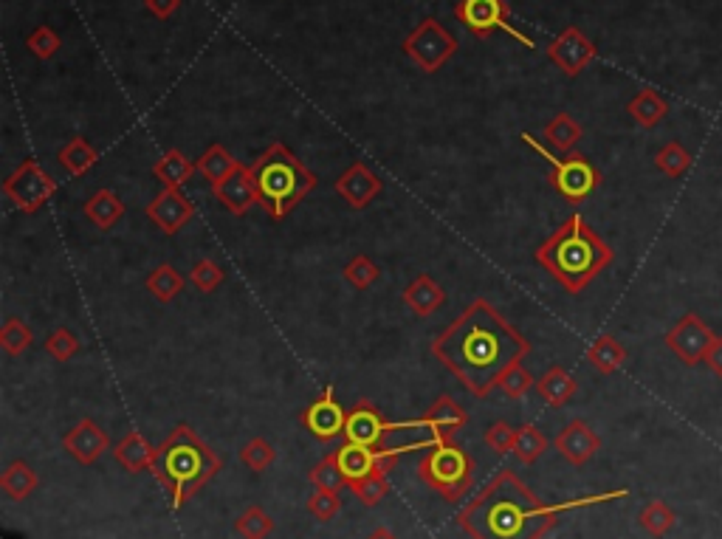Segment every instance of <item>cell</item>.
Wrapping results in <instances>:
<instances>
[{"label":"cell","instance_id":"33","mask_svg":"<svg viewBox=\"0 0 722 539\" xmlns=\"http://www.w3.org/2000/svg\"><path fill=\"white\" fill-rule=\"evenodd\" d=\"M638 525L644 528L649 537L663 539L677 525L675 508L669 506V503H663V500H649L641 508V514H638Z\"/></svg>","mask_w":722,"mask_h":539},{"label":"cell","instance_id":"31","mask_svg":"<svg viewBox=\"0 0 722 539\" xmlns=\"http://www.w3.org/2000/svg\"><path fill=\"white\" fill-rule=\"evenodd\" d=\"M144 286H147V291H150L158 302H173L175 297L184 291L187 280L181 277V271H175V266L161 263V266H156V269L147 274Z\"/></svg>","mask_w":722,"mask_h":539},{"label":"cell","instance_id":"22","mask_svg":"<svg viewBox=\"0 0 722 539\" xmlns=\"http://www.w3.org/2000/svg\"><path fill=\"white\" fill-rule=\"evenodd\" d=\"M85 218L94 223L96 229H113L125 218V201L113 190L102 187L85 201Z\"/></svg>","mask_w":722,"mask_h":539},{"label":"cell","instance_id":"8","mask_svg":"<svg viewBox=\"0 0 722 539\" xmlns=\"http://www.w3.org/2000/svg\"><path fill=\"white\" fill-rule=\"evenodd\" d=\"M455 17L480 40H488L494 32H505L525 48H536L534 37L511 23V9L505 0H457Z\"/></svg>","mask_w":722,"mask_h":539},{"label":"cell","instance_id":"47","mask_svg":"<svg viewBox=\"0 0 722 539\" xmlns=\"http://www.w3.org/2000/svg\"><path fill=\"white\" fill-rule=\"evenodd\" d=\"M26 46L32 51L37 60H51L57 51H60V34L54 32L51 26H37L29 37H26Z\"/></svg>","mask_w":722,"mask_h":539},{"label":"cell","instance_id":"32","mask_svg":"<svg viewBox=\"0 0 722 539\" xmlns=\"http://www.w3.org/2000/svg\"><path fill=\"white\" fill-rule=\"evenodd\" d=\"M542 133H545V139H548L559 153H573V147H576V144L581 142V136H584L581 125L570 113H556L548 125H545Z\"/></svg>","mask_w":722,"mask_h":539},{"label":"cell","instance_id":"9","mask_svg":"<svg viewBox=\"0 0 722 539\" xmlns=\"http://www.w3.org/2000/svg\"><path fill=\"white\" fill-rule=\"evenodd\" d=\"M404 54L426 74H435L457 54V40L440 26L435 17L421 20L404 40Z\"/></svg>","mask_w":722,"mask_h":539},{"label":"cell","instance_id":"19","mask_svg":"<svg viewBox=\"0 0 722 539\" xmlns=\"http://www.w3.org/2000/svg\"><path fill=\"white\" fill-rule=\"evenodd\" d=\"M466 421H469V415H466V410L457 404L455 398L440 396L435 398V404L426 410L424 418L415 421V424L429 429L435 441H449V438H455L457 429L466 427Z\"/></svg>","mask_w":722,"mask_h":539},{"label":"cell","instance_id":"15","mask_svg":"<svg viewBox=\"0 0 722 539\" xmlns=\"http://www.w3.org/2000/svg\"><path fill=\"white\" fill-rule=\"evenodd\" d=\"M144 212L164 235H175L195 218V204L181 190H164L147 204Z\"/></svg>","mask_w":722,"mask_h":539},{"label":"cell","instance_id":"11","mask_svg":"<svg viewBox=\"0 0 722 539\" xmlns=\"http://www.w3.org/2000/svg\"><path fill=\"white\" fill-rule=\"evenodd\" d=\"M663 339H666L669 350L675 353L683 365L694 367L706 359L708 348L714 345L717 333L708 328L706 322H703V317H697V314H686V317L677 319L675 328L666 333Z\"/></svg>","mask_w":722,"mask_h":539},{"label":"cell","instance_id":"26","mask_svg":"<svg viewBox=\"0 0 722 539\" xmlns=\"http://www.w3.org/2000/svg\"><path fill=\"white\" fill-rule=\"evenodd\" d=\"M587 362L596 367L601 376H613L627 365V348L615 336L604 333V336L593 339V345L587 348Z\"/></svg>","mask_w":722,"mask_h":539},{"label":"cell","instance_id":"20","mask_svg":"<svg viewBox=\"0 0 722 539\" xmlns=\"http://www.w3.org/2000/svg\"><path fill=\"white\" fill-rule=\"evenodd\" d=\"M212 192H215V198H218L220 204L229 209L232 215H237V218H243V215L257 204V192H254V184H252V170L243 167V164H240L226 181L215 184Z\"/></svg>","mask_w":722,"mask_h":539},{"label":"cell","instance_id":"3","mask_svg":"<svg viewBox=\"0 0 722 539\" xmlns=\"http://www.w3.org/2000/svg\"><path fill=\"white\" fill-rule=\"evenodd\" d=\"M615 260L610 243L573 212L539 249L536 263L570 294H581Z\"/></svg>","mask_w":722,"mask_h":539},{"label":"cell","instance_id":"23","mask_svg":"<svg viewBox=\"0 0 722 539\" xmlns=\"http://www.w3.org/2000/svg\"><path fill=\"white\" fill-rule=\"evenodd\" d=\"M536 393L550 407H565L567 401L579 393V384H576V379L567 373L565 367L553 365L548 367V373L542 379L536 381Z\"/></svg>","mask_w":722,"mask_h":539},{"label":"cell","instance_id":"50","mask_svg":"<svg viewBox=\"0 0 722 539\" xmlns=\"http://www.w3.org/2000/svg\"><path fill=\"white\" fill-rule=\"evenodd\" d=\"M703 362H706L708 370H711V373H714L717 379H722V336H717V339H714V345L708 348L706 359H703Z\"/></svg>","mask_w":722,"mask_h":539},{"label":"cell","instance_id":"34","mask_svg":"<svg viewBox=\"0 0 722 539\" xmlns=\"http://www.w3.org/2000/svg\"><path fill=\"white\" fill-rule=\"evenodd\" d=\"M60 164H63V170L68 175H85L91 167L96 164V159H99V153H96L94 147L91 144L85 142L82 136H74L71 142L65 144L63 150H60Z\"/></svg>","mask_w":722,"mask_h":539},{"label":"cell","instance_id":"10","mask_svg":"<svg viewBox=\"0 0 722 539\" xmlns=\"http://www.w3.org/2000/svg\"><path fill=\"white\" fill-rule=\"evenodd\" d=\"M57 192V181L51 178L46 167H40V161L26 159L15 173L3 181V195L15 204L17 212L34 215L46 207L51 195Z\"/></svg>","mask_w":722,"mask_h":539},{"label":"cell","instance_id":"45","mask_svg":"<svg viewBox=\"0 0 722 539\" xmlns=\"http://www.w3.org/2000/svg\"><path fill=\"white\" fill-rule=\"evenodd\" d=\"M339 511H342V497H339V492L316 489V492L308 497V514L316 517L319 523H330Z\"/></svg>","mask_w":722,"mask_h":539},{"label":"cell","instance_id":"17","mask_svg":"<svg viewBox=\"0 0 722 539\" xmlns=\"http://www.w3.org/2000/svg\"><path fill=\"white\" fill-rule=\"evenodd\" d=\"M65 452L74 460H79L82 466H91L96 460L102 458L110 449V438L105 429L99 427L91 418H82L77 427L68 429V435L63 438Z\"/></svg>","mask_w":722,"mask_h":539},{"label":"cell","instance_id":"51","mask_svg":"<svg viewBox=\"0 0 722 539\" xmlns=\"http://www.w3.org/2000/svg\"><path fill=\"white\" fill-rule=\"evenodd\" d=\"M367 539H398V537H395L390 528H376V531H373V534H370Z\"/></svg>","mask_w":722,"mask_h":539},{"label":"cell","instance_id":"6","mask_svg":"<svg viewBox=\"0 0 722 539\" xmlns=\"http://www.w3.org/2000/svg\"><path fill=\"white\" fill-rule=\"evenodd\" d=\"M418 475L426 486L443 494V500L455 503L471 489L474 463H471L469 452L455 444V438H449V441H435L426 449L421 466H418Z\"/></svg>","mask_w":722,"mask_h":539},{"label":"cell","instance_id":"27","mask_svg":"<svg viewBox=\"0 0 722 539\" xmlns=\"http://www.w3.org/2000/svg\"><path fill=\"white\" fill-rule=\"evenodd\" d=\"M195 173H198V167H195L181 150H167V153L153 164V175H156L167 190H181Z\"/></svg>","mask_w":722,"mask_h":539},{"label":"cell","instance_id":"12","mask_svg":"<svg viewBox=\"0 0 722 539\" xmlns=\"http://www.w3.org/2000/svg\"><path fill=\"white\" fill-rule=\"evenodd\" d=\"M395 429H404V424H393V421H387V418L378 413L370 401H359L356 407H350V410H347V424H345L347 444L381 449L384 441L393 435Z\"/></svg>","mask_w":722,"mask_h":539},{"label":"cell","instance_id":"5","mask_svg":"<svg viewBox=\"0 0 722 539\" xmlns=\"http://www.w3.org/2000/svg\"><path fill=\"white\" fill-rule=\"evenodd\" d=\"M249 170L257 204L274 221L291 215L302 204V198L319 184V178L280 142L271 144Z\"/></svg>","mask_w":722,"mask_h":539},{"label":"cell","instance_id":"49","mask_svg":"<svg viewBox=\"0 0 722 539\" xmlns=\"http://www.w3.org/2000/svg\"><path fill=\"white\" fill-rule=\"evenodd\" d=\"M144 6H147V12L158 20H167V17H173L178 12V6H181V0H144Z\"/></svg>","mask_w":722,"mask_h":539},{"label":"cell","instance_id":"46","mask_svg":"<svg viewBox=\"0 0 722 539\" xmlns=\"http://www.w3.org/2000/svg\"><path fill=\"white\" fill-rule=\"evenodd\" d=\"M189 283L198 288L201 294H212L223 283V269L215 260H198L192 266V271H189Z\"/></svg>","mask_w":722,"mask_h":539},{"label":"cell","instance_id":"39","mask_svg":"<svg viewBox=\"0 0 722 539\" xmlns=\"http://www.w3.org/2000/svg\"><path fill=\"white\" fill-rule=\"evenodd\" d=\"M353 489V494L359 497V503L361 506H367V508H373L378 506L384 497H387V492H390V483H387V472H370L367 477H361L359 483H353L350 486Z\"/></svg>","mask_w":722,"mask_h":539},{"label":"cell","instance_id":"1","mask_svg":"<svg viewBox=\"0 0 722 539\" xmlns=\"http://www.w3.org/2000/svg\"><path fill=\"white\" fill-rule=\"evenodd\" d=\"M528 350L531 342L483 297L432 342L435 359L477 398H486L505 367L522 362Z\"/></svg>","mask_w":722,"mask_h":539},{"label":"cell","instance_id":"35","mask_svg":"<svg viewBox=\"0 0 722 539\" xmlns=\"http://www.w3.org/2000/svg\"><path fill=\"white\" fill-rule=\"evenodd\" d=\"M548 452V438L542 435V429H536L534 424H525L517 429V441H514V458L525 466H531L536 460Z\"/></svg>","mask_w":722,"mask_h":539},{"label":"cell","instance_id":"44","mask_svg":"<svg viewBox=\"0 0 722 539\" xmlns=\"http://www.w3.org/2000/svg\"><path fill=\"white\" fill-rule=\"evenodd\" d=\"M497 387L503 390L505 396L522 398V396H528V390H531V387H536V381H534V376H531V373L522 367V362H514L511 367H505L503 376L497 379Z\"/></svg>","mask_w":722,"mask_h":539},{"label":"cell","instance_id":"16","mask_svg":"<svg viewBox=\"0 0 722 539\" xmlns=\"http://www.w3.org/2000/svg\"><path fill=\"white\" fill-rule=\"evenodd\" d=\"M553 446H556V452H559L570 466H584V463H590V460L598 455L601 438H598L596 429L590 427L587 421L573 418V421L556 435Z\"/></svg>","mask_w":722,"mask_h":539},{"label":"cell","instance_id":"7","mask_svg":"<svg viewBox=\"0 0 722 539\" xmlns=\"http://www.w3.org/2000/svg\"><path fill=\"white\" fill-rule=\"evenodd\" d=\"M522 142L528 144L536 156H542V159L548 161L553 190L559 192L565 201H570V204H581L584 198H590V195L601 187V173L590 164L587 156H581V153H565V156L559 159V156L550 153L545 144L536 142L534 133H522Z\"/></svg>","mask_w":722,"mask_h":539},{"label":"cell","instance_id":"25","mask_svg":"<svg viewBox=\"0 0 722 539\" xmlns=\"http://www.w3.org/2000/svg\"><path fill=\"white\" fill-rule=\"evenodd\" d=\"M339 466H342V475H345L347 486L359 483L361 477H367L370 472L378 469V449H370V446H359V444H345L339 452ZM381 472V469H378Z\"/></svg>","mask_w":722,"mask_h":539},{"label":"cell","instance_id":"14","mask_svg":"<svg viewBox=\"0 0 722 539\" xmlns=\"http://www.w3.org/2000/svg\"><path fill=\"white\" fill-rule=\"evenodd\" d=\"M345 424V407L336 401V393H333L330 384L322 390V396L316 398L314 404H308L305 413H302V427L308 429L316 441H336L339 435H345Z\"/></svg>","mask_w":722,"mask_h":539},{"label":"cell","instance_id":"40","mask_svg":"<svg viewBox=\"0 0 722 539\" xmlns=\"http://www.w3.org/2000/svg\"><path fill=\"white\" fill-rule=\"evenodd\" d=\"M311 483H314V489H330V492H339L342 486H347L345 475H342V466H339V458H336V452L328 455V458H322L316 463L314 469H311Z\"/></svg>","mask_w":722,"mask_h":539},{"label":"cell","instance_id":"43","mask_svg":"<svg viewBox=\"0 0 722 539\" xmlns=\"http://www.w3.org/2000/svg\"><path fill=\"white\" fill-rule=\"evenodd\" d=\"M79 350H82V342H79V336L71 328H57L46 339V353L54 356L57 362H71Z\"/></svg>","mask_w":722,"mask_h":539},{"label":"cell","instance_id":"4","mask_svg":"<svg viewBox=\"0 0 722 539\" xmlns=\"http://www.w3.org/2000/svg\"><path fill=\"white\" fill-rule=\"evenodd\" d=\"M150 472L167 489L173 508H181L218 475L220 458L187 424H178L170 438L156 449Z\"/></svg>","mask_w":722,"mask_h":539},{"label":"cell","instance_id":"2","mask_svg":"<svg viewBox=\"0 0 722 539\" xmlns=\"http://www.w3.org/2000/svg\"><path fill=\"white\" fill-rule=\"evenodd\" d=\"M624 494L627 492L621 489V492L598 494V497H584L567 506H545L514 472L503 469L457 514V523L474 539H542L556 525V517L565 508L607 503Z\"/></svg>","mask_w":722,"mask_h":539},{"label":"cell","instance_id":"37","mask_svg":"<svg viewBox=\"0 0 722 539\" xmlns=\"http://www.w3.org/2000/svg\"><path fill=\"white\" fill-rule=\"evenodd\" d=\"M34 345V331L23 322V319L9 317L0 328V348L6 350L9 356H20L23 350H29Z\"/></svg>","mask_w":722,"mask_h":539},{"label":"cell","instance_id":"13","mask_svg":"<svg viewBox=\"0 0 722 539\" xmlns=\"http://www.w3.org/2000/svg\"><path fill=\"white\" fill-rule=\"evenodd\" d=\"M548 57L565 77H579L581 71L598 57V48L581 29L567 26L565 32L548 46Z\"/></svg>","mask_w":722,"mask_h":539},{"label":"cell","instance_id":"28","mask_svg":"<svg viewBox=\"0 0 722 539\" xmlns=\"http://www.w3.org/2000/svg\"><path fill=\"white\" fill-rule=\"evenodd\" d=\"M627 113L638 122V125L649 130V127L660 125V122L666 119L669 102H666L655 88H644V91H638V94L629 99Z\"/></svg>","mask_w":722,"mask_h":539},{"label":"cell","instance_id":"21","mask_svg":"<svg viewBox=\"0 0 722 539\" xmlns=\"http://www.w3.org/2000/svg\"><path fill=\"white\" fill-rule=\"evenodd\" d=\"M404 305L412 308L418 317H432L440 305L446 302V291L440 288V283L429 274H418L407 288H404Z\"/></svg>","mask_w":722,"mask_h":539},{"label":"cell","instance_id":"41","mask_svg":"<svg viewBox=\"0 0 722 539\" xmlns=\"http://www.w3.org/2000/svg\"><path fill=\"white\" fill-rule=\"evenodd\" d=\"M378 277H381V269H378L367 254H356L345 266V280L353 288H359V291H367V288L376 286Z\"/></svg>","mask_w":722,"mask_h":539},{"label":"cell","instance_id":"18","mask_svg":"<svg viewBox=\"0 0 722 539\" xmlns=\"http://www.w3.org/2000/svg\"><path fill=\"white\" fill-rule=\"evenodd\" d=\"M333 190L339 192L353 209H364L381 192V178L364 161H353L345 173L339 175Z\"/></svg>","mask_w":722,"mask_h":539},{"label":"cell","instance_id":"30","mask_svg":"<svg viewBox=\"0 0 722 539\" xmlns=\"http://www.w3.org/2000/svg\"><path fill=\"white\" fill-rule=\"evenodd\" d=\"M195 167H198V173L204 175L206 181L215 187L220 181H226L229 175L235 173L237 167H240V161L223 147V144H212L209 150H206L201 159L195 161Z\"/></svg>","mask_w":722,"mask_h":539},{"label":"cell","instance_id":"36","mask_svg":"<svg viewBox=\"0 0 722 539\" xmlns=\"http://www.w3.org/2000/svg\"><path fill=\"white\" fill-rule=\"evenodd\" d=\"M691 161L694 159H691V153L683 147V144L669 142L658 150L655 167H658L663 175H669V178H680V175H686L691 170Z\"/></svg>","mask_w":722,"mask_h":539},{"label":"cell","instance_id":"48","mask_svg":"<svg viewBox=\"0 0 722 539\" xmlns=\"http://www.w3.org/2000/svg\"><path fill=\"white\" fill-rule=\"evenodd\" d=\"M514 441H517V429L511 427V424H505V421H497V424H491L486 429V446L491 452H497V455L514 452Z\"/></svg>","mask_w":722,"mask_h":539},{"label":"cell","instance_id":"42","mask_svg":"<svg viewBox=\"0 0 722 539\" xmlns=\"http://www.w3.org/2000/svg\"><path fill=\"white\" fill-rule=\"evenodd\" d=\"M240 460L252 469L254 475H263L268 466L277 460V449L268 444L266 438H252L249 444L240 449Z\"/></svg>","mask_w":722,"mask_h":539},{"label":"cell","instance_id":"24","mask_svg":"<svg viewBox=\"0 0 722 539\" xmlns=\"http://www.w3.org/2000/svg\"><path fill=\"white\" fill-rule=\"evenodd\" d=\"M113 455H116V460L125 466L127 472H144V469H153L156 449H153V444L144 438L142 432H127L125 438L116 444Z\"/></svg>","mask_w":722,"mask_h":539},{"label":"cell","instance_id":"38","mask_svg":"<svg viewBox=\"0 0 722 539\" xmlns=\"http://www.w3.org/2000/svg\"><path fill=\"white\" fill-rule=\"evenodd\" d=\"M274 531V520L260 506H249L235 520V534L243 539H266Z\"/></svg>","mask_w":722,"mask_h":539},{"label":"cell","instance_id":"29","mask_svg":"<svg viewBox=\"0 0 722 539\" xmlns=\"http://www.w3.org/2000/svg\"><path fill=\"white\" fill-rule=\"evenodd\" d=\"M37 472H34L32 466L26 463V460H12L6 469H3V475H0V489L3 494L9 497V500H26L29 494L37 489Z\"/></svg>","mask_w":722,"mask_h":539}]
</instances>
